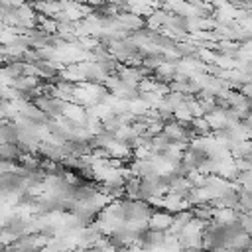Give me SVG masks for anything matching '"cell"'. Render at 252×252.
<instances>
[{
  "instance_id": "1",
  "label": "cell",
  "mask_w": 252,
  "mask_h": 252,
  "mask_svg": "<svg viewBox=\"0 0 252 252\" xmlns=\"http://www.w3.org/2000/svg\"><path fill=\"white\" fill-rule=\"evenodd\" d=\"M173 224V213L165 211V209H158L154 211V215L148 220V226L154 230H169Z\"/></svg>"
}]
</instances>
